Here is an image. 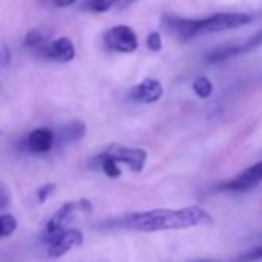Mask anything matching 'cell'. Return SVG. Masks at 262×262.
<instances>
[{
  "label": "cell",
  "mask_w": 262,
  "mask_h": 262,
  "mask_svg": "<svg viewBox=\"0 0 262 262\" xmlns=\"http://www.w3.org/2000/svg\"><path fill=\"white\" fill-rule=\"evenodd\" d=\"M83 242V234L77 228H70L63 230L50 245L48 248V256L50 257H60L65 253H68L71 248L82 245Z\"/></svg>",
  "instance_id": "10"
},
{
  "label": "cell",
  "mask_w": 262,
  "mask_h": 262,
  "mask_svg": "<svg viewBox=\"0 0 262 262\" xmlns=\"http://www.w3.org/2000/svg\"><path fill=\"white\" fill-rule=\"evenodd\" d=\"M103 45L108 51L133 53L139 47L138 34L126 25H116L103 33Z\"/></svg>",
  "instance_id": "4"
},
{
  "label": "cell",
  "mask_w": 262,
  "mask_h": 262,
  "mask_svg": "<svg viewBox=\"0 0 262 262\" xmlns=\"http://www.w3.org/2000/svg\"><path fill=\"white\" fill-rule=\"evenodd\" d=\"M196 262H213V260H196Z\"/></svg>",
  "instance_id": "24"
},
{
  "label": "cell",
  "mask_w": 262,
  "mask_h": 262,
  "mask_svg": "<svg viewBox=\"0 0 262 262\" xmlns=\"http://www.w3.org/2000/svg\"><path fill=\"white\" fill-rule=\"evenodd\" d=\"M262 182V161L253 164L247 170H244L236 178L222 182L217 185L219 191H233V193H244L254 187H257Z\"/></svg>",
  "instance_id": "6"
},
{
  "label": "cell",
  "mask_w": 262,
  "mask_h": 262,
  "mask_svg": "<svg viewBox=\"0 0 262 262\" xmlns=\"http://www.w3.org/2000/svg\"><path fill=\"white\" fill-rule=\"evenodd\" d=\"M99 155L110 158V159H114L117 164L126 165L133 173H141L145 167V162H147V151L145 150L135 148V147H125V145H119V144H113V145L106 147Z\"/></svg>",
  "instance_id": "3"
},
{
  "label": "cell",
  "mask_w": 262,
  "mask_h": 262,
  "mask_svg": "<svg viewBox=\"0 0 262 262\" xmlns=\"http://www.w3.org/2000/svg\"><path fill=\"white\" fill-rule=\"evenodd\" d=\"M136 0H120V4H119V10H125V8H128L131 4H135Z\"/></svg>",
  "instance_id": "22"
},
{
  "label": "cell",
  "mask_w": 262,
  "mask_h": 262,
  "mask_svg": "<svg viewBox=\"0 0 262 262\" xmlns=\"http://www.w3.org/2000/svg\"><path fill=\"white\" fill-rule=\"evenodd\" d=\"M42 54L50 60L59 63H68L76 57V47L70 37H57L48 42Z\"/></svg>",
  "instance_id": "9"
},
{
  "label": "cell",
  "mask_w": 262,
  "mask_h": 262,
  "mask_svg": "<svg viewBox=\"0 0 262 262\" xmlns=\"http://www.w3.org/2000/svg\"><path fill=\"white\" fill-rule=\"evenodd\" d=\"M54 191H56V184H45V185L39 187L37 191H36L37 201H39L40 204L47 202V201L50 199V196H51Z\"/></svg>",
  "instance_id": "17"
},
{
  "label": "cell",
  "mask_w": 262,
  "mask_h": 262,
  "mask_svg": "<svg viewBox=\"0 0 262 262\" xmlns=\"http://www.w3.org/2000/svg\"><path fill=\"white\" fill-rule=\"evenodd\" d=\"M162 94H164L162 83L151 77L144 79L139 85L133 86L128 93L131 100L142 102V103H155L162 97Z\"/></svg>",
  "instance_id": "8"
},
{
  "label": "cell",
  "mask_w": 262,
  "mask_h": 262,
  "mask_svg": "<svg viewBox=\"0 0 262 262\" xmlns=\"http://www.w3.org/2000/svg\"><path fill=\"white\" fill-rule=\"evenodd\" d=\"M17 228V221L13 214H2L0 216V237L11 236Z\"/></svg>",
  "instance_id": "16"
},
{
  "label": "cell",
  "mask_w": 262,
  "mask_h": 262,
  "mask_svg": "<svg viewBox=\"0 0 262 262\" xmlns=\"http://www.w3.org/2000/svg\"><path fill=\"white\" fill-rule=\"evenodd\" d=\"M54 144H56V136L50 128H36L25 139L27 150L34 155H45L51 151Z\"/></svg>",
  "instance_id": "11"
},
{
  "label": "cell",
  "mask_w": 262,
  "mask_h": 262,
  "mask_svg": "<svg viewBox=\"0 0 262 262\" xmlns=\"http://www.w3.org/2000/svg\"><path fill=\"white\" fill-rule=\"evenodd\" d=\"M259 259H262V245L251 248L250 251H247L245 254L241 256V260H244V262H253V260H259Z\"/></svg>",
  "instance_id": "20"
},
{
  "label": "cell",
  "mask_w": 262,
  "mask_h": 262,
  "mask_svg": "<svg viewBox=\"0 0 262 262\" xmlns=\"http://www.w3.org/2000/svg\"><path fill=\"white\" fill-rule=\"evenodd\" d=\"M211 216L201 207H185L181 210H150L135 213L125 219V227L141 233H158L167 230H182L211 224Z\"/></svg>",
  "instance_id": "1"
},
{
  "label": "cell",
  "mask_w": 262,
  "mask_h": 262,
  "mask_svg": "<svg viewBox=\"0 0 262 262\" xmlns=\"http://www.w3.org/2000/svg\"><path fill=\"white\" fill-rule=\"evenodd\" d=\"M10 202H11L10 190H8V187L4 182H0V210L7 208L10 205Z\"/></svg>",
  "instance_id": "19"
},
{
  "label": "cell",
  "mask_w": 262,
  "mask_h": 262,
  "mask_svg": "<svg viewBox=\"0 0 262 262\" xmlns=\"http://www.w3.org/2000/svg\"><path fill=\"white\" fill-rule=\"evenodd\" d=\"M80 211L79 208V201L74 202H67L63 204L47 222L45 230H43V239L50 241V244L65 230V227L68 225V222L73 219L74 213Z\"/></svg>",
  "instance_id": "7"
},
{
  "label": "cell",
  "mask_w": 262,
  "mask_h": 262,
  "mask_svg": "<svg viewBox=\"0 0 262 262\" xmlns=\"http://www.w3.org/2000/svg\"><path fill=\"white\" fill-rule=\"evenodd\" d=\"M256 19L254 14L247 13H216L202 19H185L181 16L165 14L162 24L165 30L181 40H191L196 36L208 33H221L244 27Z\"/></svg>",
  "instance_id": "2"
},
{
  "label": "cell",
  "mask_w": 262,
  "mask_h": 262,
  "mask_svg": "<svg viewBox=\"0 0 262 262\" xmlns=\"http://www.w3.org/2000/svg\"><path fill=\"white\" fill-rule=\"evenodd\" d=\"M254 16H256V19H257V17H262V13H260V14H254Z\"/></svg>",
  "instance_id": "23"
},
{
  "label": "cell",
  "mask_w": 262,
  "mask_h": 262,
  "mask_svg": "<svg viewBox=\"0 0 262 262\" xmlns=\"http://www.w3.org/2000/svg\"><path fill=\"white\" fill-rule=\"evenodd\" d=\"M85 133H86V125L82 120H71L59 129L56 141L63 145L74 144L80 141L85 136Z\"/></svg>",
  "instance_id": "12"
},
{
  "label": "cell",
  "mask_w": 262,
  "mask_h": 262,
  "mask_svg": "<svg viewBox=\"0 0 262 262\" xmlns=\"http://www.w3.org/2000/svg\"><path fill=\"white\" fill-rule=\"evenodd\" d=\"M119 4L120 0H82L80 8L90 13H105Z\"/></svg>",
  "instance_id": "14"
},
{
  "label": "cell",
  "mask_w": 262,
  "mask_h": 262,
  "mask_svg": "<svg viewBox=\"0 0 262 262\" xmlns=\"http://www.w3.org/2000/svg\"><path fill=\"white\" fill-rule=\"evenodd\" d=\"M51 2L56 5V7H59V8H67V7H71V5H74L77 0H51Z\"/></svg>",
  "instance_id": "21"
},
{
  "label": "cell",
  "mask_w": 262,
  "mask_h": 262,
  "mask_svg": "<svg viewBox=\"0 0 262 262\" xmlns=\"http://www.w3.org/2000/svg\"><path fill=\"white\" fill-rule=\"evenodd\" d=\"M193 91L196 93L198 97L201 99H208L213 93V83L210 82L208 77L205 76H199L198 79H194L193 82Z\"/></svg>",
  "instance_id": "15"
},
{
  "label": "cell",
  "mask_w": 262,
  "mask_h": 262,
  "mask_svg": "<svg viewBox=\"0 0 262 262\" xmlns=\"http://www.w3.org/2000/svg\"><path fill=\"white\" fill-rule=\"evenodd\" d=\"M48 42H50V34L42 28H34V30L28 31V34L24 39V45L27 48H30L36 53H40V54L45 50V47L48 45Z\"/></svg>",
  "instance_id": "13"
},
{
  "label": "cell",
  "mask_w": 262,
  "mask_h": 262,
  "mask_svg": "<svg viewBox=\"0 0 262 262\" xmlns=\"http://www.w3.org/2000/svg\"><path fill=\"white\" fill-rule=\"evenodd\" d=\"M147 47L153 53H158V51L162 50V37H161V34L158 31L148 34V37H147Z\"/></svg>",
  "instance_id": "18"
},
{
  "label": "cell",
  "mask_w": 262,
  "mask_h": 262,
  "mask_svg": "<svg viewBox=\"0 0 262 262\" xmlns=\"http://www.w3.org/2000/svg\"><path fill=\"white\" fill-rule=\"evenodd\" d=\"M262 47V28L259 31H256L253 36H250L245 42L241 43H227V45H221L217 48H214L207 59L210 62H222L227 59H231L234 56H241L245 53H250L256 48Z\"/></svg>",
  "instance_id": "5"
}]
</instances>
